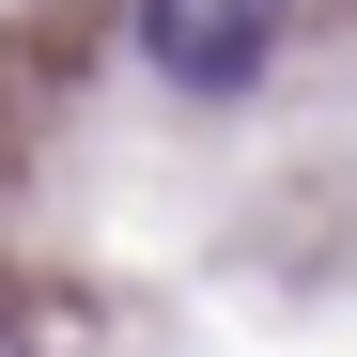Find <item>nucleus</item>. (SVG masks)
Segmentation results:
<instances>
[{"instance_id":"nucleus-1","label":"nucleus","mask_w":357,"mask_h":357,"mask_svg":"<svg viewBox=\"0 0 357 357\" xmlns=\"http://www.w3.org/2000/svg\"><path fill=\"white\" fill-rule=\"evenodd\" d=\"M280 16L295 0H140V63L171 93H249L280 63Z\"/></svg>"},{"instance_id":"nucleus-2","label":"nucleus","mask_w":357,"mask_h":357,"mask_svg":"<svg viewBox=\"0 0 357 357\" xmlns=\"http://www.w3.org/2000/svg\"><path fill=\"white\" fill-rule=\"evenodd\" d=\"M0 357H47V326H31V311H16V295H0Z\"/></svg>"}]
</instances>
